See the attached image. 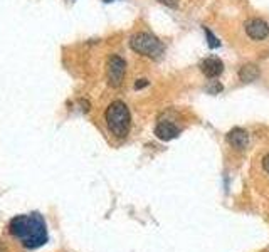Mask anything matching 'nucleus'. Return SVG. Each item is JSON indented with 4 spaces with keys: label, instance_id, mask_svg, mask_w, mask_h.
<instances>
[{
    "label": "nucleus",
    "instance_id": "obj_1",
    "mask_svg": "<svg viewBox=\"0 0 269 252\" xmlns=\"http://www.w3.org/2000/svg\"><path fill=\"white\" fill-rule=\"evenodd\" d=\"M7 230L12 239H16L27 250H36L39 247L46 245L49 240L46 219L39 212L12 217Z\"/></svg>",
    "mask_w": 269,
    "mask_h": 252
},
{
    "label": "nucleus",
    "instance_id": "obj_2",
    "mask_svg": "<svg viewBox=\"0 0 269 252\" xmlns=\"http://www.w3.org/2000/svg\"><path fill=\"white\" fill-rule=\"evenodd\" d=\"M104 119H106V126L111 131V135H114L116 138H126V135L129 133V126H131V114L123 101H113L106 108Z\"/></svg>",
    "mask_w": 269,
    "mask_h": 252
},
{
    "label": "nucleus",
    "instance_id": "obj_3",
    "mask_svg": "<svg viewBox=\"0 0 269 252\" xmlns=\"http://www.w3.org/2000/svg\"><path fill=\"white\" fill-rule=\"evenodd\" d=\"M129 47H131L134 52L145 55V57H152V59H158L163 54V44L158 40L155 35L148 34V32H138L131 35L129 39Z\"/></svg>",
    "mask_w": 269,
    "mask_h": 252
},
{
    "label": "nucleus",
    "instance_id": "obj_4",
    "mask_svg": "<svg viewBox=\"0 0 269 252\" xmlns=\"http://www.w3.org/2000/svg\"><path fill=\"white\" fill-rule=\"evenodd\" d=\"M124 73H126V62H124L123 57L113 54L111 57L108 59L106 64V74H108V84L111 88H119L123 84L124 79Z\"/></svg>",
    "mask_w": 269,
    "mask_h": 252
},
{
    "label": "nucleus",
    "instance_id": "obj_5",
    "mask_svg": "<svg viewBox=\"0 0 269 252\" xmlns=\"http://www.w3.org/2000/svg\"><path fill=\"white\" fill-rule=\"evenodd\" d=\"M246 32L254 40H262L269 35V25L261 19H251L246 22Z\"/></svg>",
    "mask_w": 269,
    "mask_h": 252
},
{
    "label": "nucleus",
    "instance_id": "obj_6",
    "mask_svg": "<svg viewBox=\"0 0 269 252\" xmlns=\"http://www.w3.org/2000/svg\"><path fill=\"white\" fill-rule=\"evenodd\" d=\"M200 71L207 78H217V76L222 74L224 71V62L219 57H207L200 62Z\"/></svg>",
    "mask_w": 269,
    "mask_h": 252
},
{
    "label": "nucleus",
    "instance_id": "obj_7",
    "mask_svg": "<svg viewBox=\"0 0 269 252\" xmlns=\"http://www.w3.org/2000/svg\"><path fill=\"white\" fill-rule=\"evenodd\" d=\"M227 141H229V145L234 146V148L244 150L249 145V135H247V131L242 128H232L227 133Z\"/></svg>",
    "mask_w": 269,
    "mask_h": 252
},
{
    "label": "nucleus",
    "instance_id": "obj_8",
    "mask_svg": "<svg viewBox=\"0 0 269 252\" xmlns=\"http://www.w3.org/2000/svg\"><path fill=\"white\" fill-rule=\"evenodd\" d=\"M178 128L173 123H160V124H157V128H155V135H157V138L158 140H162V141H170V140H175L177 136H178Z\"/></svg>",
    "mask_w": 269,
    "mask_h": 252
},
{
    "label": "nucleus",
    "instance_id": "obj_9",
    "mask_svg": "<svg viewBox=\"0 0 269 252\" xmlns=\"http://www.w3.org/2000/svg\"><path fill=\"white\" fill-rule=\"evenodd\" d=\"M257 78H259V68L256 64L247 62L239 69V79H241L242 83H252V81H256Z\"/></svg>",
    "mask_w": 269,
    "mask_h": 252
},
{
    "label": "nucleus",
    "instance_id": "obj_10",
    "mask_svg": "<svg viewBox=\"0 0 269 252\" xmlns=\"http://www.w3.org/2000/svg\"><path fill=\"white\" fill-rule=\"evenodd\" d=\"M204 32H206V37H207V44H209V47L211 49H217V47H221V40H219L216 35H214V32L211 29H207V27H204Z\"/></svg>",
    "mask_w": 269,
    "mask_h": 252
},
{
    "label": "nucleus",
    "instance_id": "obj_11",
    "mask_svg": "<svg viewBox=\"0 0 269 252\" xmlns=\"http://www.w3.org/2000/svg\"><path fill=\"white\" fill-rule=\"evenodd\" d=\"M222 89H224V86L219 83V81H211V83L207 84V88H206V91L209 94H219Z\"/></svg>",
    "mask_w": 269,
    "mask_h": 252
},
{
    "label": "nucleus",
    "instance_id": "obj_12",
    "mask_svg": "<svg viewBox=\"0 0 269 252\" xmlns=\"http://www.w3.org/2000/svg\"><path fill=\"white\" fill-rule=\"evenodd\" d=\"M158 2L167 5V7H170V9H177L178 7V0H158Z\"/></svg>",
    "mask_w": 269,
    "mask_h": 252
},
{
    "label": "nucleus",
    "instance_id": "obj_13",
    "mask_svg": "<svg viewBox=\"0 0 269 252\" xmlns=\"http://www.w3.org/2000/svg\"><path fill=\"white\" fill-rule=\"evenodd\" d=\"M148 86V81L147 79H138L137 83H134V89H143V88H147Z\"/></svg>",
    "mask_w": 269,
    "mask_h": 252
},
{
    "label": "nucleus",
    "instance_id": "obj_14",
    "mask_svg": "<svg viewBox=\"0 0 269 252\" xmlns=\"http://www.w3.org/2000/svg\"><path fill=\"white\" fill-rule=\"evenodd\" d=\"M79 106H81V109L84 111V113H88L89 108H91V104H89L88 99H79Z\"/></svg>",
    "mask_w": 269,
    "mask_h": 252
},
{
    "label": "nucleus",
    "instance_id": "obj_15",
    "mask_svg": "<svg viewBox=\"0 0 269 252\" xmlns=\"http://www.w3.org/2000/svg\"><path fill=\"white\" fill-rule=\"evenodd\" d=\"M262 168H264L266 173H269V153L262 158Z\"/></svg>",
    "mask_w": 269,
    "mask_h": 252
},
{
    "label": "nucleus",
    "instance_id": "obj_16",
    "mask_svg": "<svg viewBox=\"0 0 269 252\" xmlns=\"http://www.w3.org/2000/svg\"><path fill=\"white\" fill-rule=\"evenodd\" d=\"M104 4H111V2H114V0H103Z\"/></svg>",
    "mask_w": 269,
    "mask_h": 252
}]
</instances>
